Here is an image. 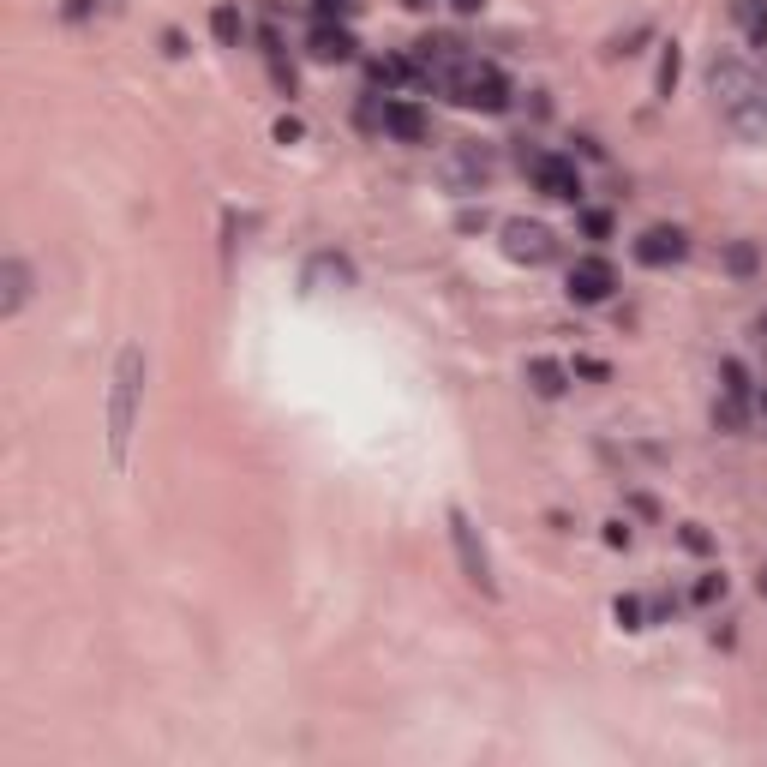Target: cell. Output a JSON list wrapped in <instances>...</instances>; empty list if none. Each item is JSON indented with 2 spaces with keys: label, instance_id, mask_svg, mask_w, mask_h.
Here are the masks:
<instances>
[{
  "label": "cell",
  "instance_id": "6",
  "mask_svg": "<svg viewBox=\"0 0 767 767\" xmlns=\"http://www.w3.org/2000/svg\"><path fill=\"white\" fill-rule=\"evenodd\" d=\"M708 90H714L720 108L732 114L738 102H750V96L762 90V72H756L750 60H738V54H714V66H708Z\"/></svg>",
  "mask_w": 767,
  "mask_h": 767
},
{
  "label": "cell",
  "instance_id": "5",
  "mask_svg": "<svg viewBox=\"0 0 767 767\" xmlns=\"http://www.w3.org/2000/svg\"><path fill=\"white\" fill-rule=\"evenodd\" d=\"M438 180L450 186V192H480L486 180H492V150L486 144H450L444 156H438Z\"/></svg>",
  "mask_w": 767,
  "mask_h": 767
},
{
  "label": "cell",
  "instance_id": "32",
  "mask_svg": "<svg viewBox=\"0 0 767 767\" xmlns=\"http://www.w3.org/2000/svg\"><path fill=\"white\" fill-rule=\"evenodd\" d=\"M630 540H636V534H630V522H606V546H612V552H624Z\"/></svg>",
  "mask_w": 767,
  "mask_h": 767
},
{
  "label": "cell",
  "instance_id": "15",
  "mask_svg": "<svg viewBox=\"0 0 767 767\" xmlns=\"http://www.w3.org/2000/svg\"><path fill=\"white\" fill-rule=\"evenodd\" d=\"M726 120H732V132H738V138H767V84L750 96V102H738Z\"/></svg>",
  "mask_w": 767,
  "mask_h": 767
},
{
  "label": "cell",
  "instance_id": "25",
  "mask_svg": "<svg viewBox=\"0 0 767 767\" xmlns=\"http://www.w3.org/2000/svg\"><path fill=\"white\" fill-rule=\"evenodd\" d=\"M570 378H594V384H606V378H612V366H606V360H594V354H576Z\"/></svg>",
  "mask_w": 767,
  "mask_h": 767
},
{
  "label": "cell",
  "instance_id": "2",
  "mask_svg": "<svg viewBox=\"0 0 767 767\" xmlns=\"http://www.w3.org/2000/svg\"><path fill=\"white\" fill-rule=\"evenodd\" d=\"M444 96L462 102V108H480V114H504L510 108V84H504V72L492 60H462Z\"/></svg>",
  "mask_w": 767,
  "mask_h": 767
},
{
  "label": "cell",
  "instance_id": "23",
  "mask_svg": "<svg viewBox=\"0 0 767 767\" xmlns=\"http://www.w3.org/2000/svg\"><path fill=\"white\" fill-rule=\"evenodd\" d=\"M354 12V0H312V24H342Z\"/></svg>",
  "mask_w": 767,
  "mask_h": 767
},
{
  "label": "cell",
  "instance_id": "13",
  "mask_svg": "<svg viewBox=\"0 0 767 767\" xmlns=\"http://www.w3.org/2000/svg\"><path fill=\"white\" fill-rule=\"evenodd\" d=\"M384 132H390L396 144H420V138H426V114H420L414 102H384Z\"/></svg>",
  "mask_w": 767,
  "mask_h": 767
},
{
  "label": "cell",
  "instance_id": "4",
  "mask_svg": "<svg viewBox=\"0 0 767 767\" xmlns=\"http://www.w3.org/2000/svg\"><path fill=\"white\" fill-rule=\"evenodd\" d=\"M450 540H456V564H462V576L486 594V600H498V576H492V558H486V546H480V528H474V516L456 504L450 510Z\"/></svg>",
  "mask_w": 767,
  "mask_h": 767
},
{
  "label": "cell",
  "instance_id": "22",
  "mask_svg": "<svg viewBox=\"0 0 767 767\" xmlns=\"http://www.w3.org/2000/svg\"><path fill=\"white\" fill-rule=\"evenodd\" d=\"M756 264H762V258H756L750 240H732V246H726V270H732V276H756Z\"/></svg>",
  "mask_w": 767,
  "mask_h": 767
},
{
  "label": "cell",
  "instance_id": "17",
  "mask_svg": "<svg viewBox=\"0 0 767 767\" xmlns=\"http://www.w3.org/2000/svg\"><path fill=\"white\" fill-rule=\"evenodd\" d=\"M732 24H738L756 48H767V0H732Z\"/></svg>",
  "mask_w": 767,
  "mask_h": 767
},
{
  "label": "cell",
  "instance_id": "35",
  "mask_svg": "<svg viewBox=\"0 0 767 767\" xmlns=\"http://www.w3.org/2000/svg\"><path fill=\"white\" fill-rule=\"evenodd\" d=\"M162 54L180 60V54H186V36H180V30H162Z\"/></svg>",
  "mask_w": 767,
  "mask_h": 767
},
{
  "label": "cell",
  "instance_id": "20",
  "mask_svg": "<svg viewBox=\"0 0 767 767\" xmlns=\"http://www.w3.org/2000/svg\"><path fill=\"white\" fill-rule=\"evenodd\" d=\"M678 78H684V54H678V42H666V54H660V78H654V90L672 102V90H678Z\"/></svg>",
  "mask_w": 767,
  "mask_h": 767
},
{
  "label": "cell",
  "instance_id": "12",
  "mask_svg": "<svg viewBox=\"0 0 767 767\" xmlns=\"http://www.w3.org/2000/svg\"><path fill=\"white\" fill-rule=\"evenodd\" d=\"M30 300V264L24 258H6L0 264V318H18Z\"/></svg>",
  "mask_w": 767,
  "mask_h": 767
},
{
  "label": "cell",
  "instance_id": "1",
  "mask_svg": "<svg viewBox=\"0 0 767 767\" xmlns=\"http://www.w3.org/2000/svg\"><path fill=\"white\" fill-rule=\"evenodd\" d=\"M138 396H144V348H120L114 360V384H108V462L126 468L132 450V426H138Z\"/></svg>",
  "mask_w": 767,
  "mask_h": 767
},
{
  "label": "cell",
  "instance_id": "7",
  "mask_svg": "<svg viewBox=\"0 0 767 767\" xmlns=\"http://www.w3.org/2000/svg\"><path fill=\"white\" fill-rule=\"evenodd\" d=\"M504 258H516V264H552L558 258V234L546 222H534V216H510L504 222Z\"/></svg>",
  "mask_w": 767,
  "mask_h": 767
},
{
  "label": "cell",
  "instance_id": "27",
  "mask_svg": "<svg viewBox=\"0 0 767 767\" xmlns=\"http://www.w3.org/2000/svg\"><path fill=\"white\" fill-rule=\"evenodd\" d=\"M678 540H684V552H696V558H708V552H714V540H708L696 522H684V528H678Z\"/></svg>",
  "mask_w": 767,
  "mask_h": 767
},
{
  "label": "cell",
  "instance_id": "16",
  "mask_svg": "<svg viewBox=\"0 0 767 767\" xmlns=\"http://www.w3.org/2000/svg\"><path fill=\"white\" fill-rule=\"evenodd\" d=\"M366 78H372V90H402V84H414V60H402V54L372 60V66H366Z\"/></svg>",
  "mask_w": 767,
  "mask_h": 767
},
{
  "label": "cell",
  "instance_id": "36",
  "mask_svg": "<svg viewBox=\"0 0 767 767\" xmlns=\"http://www.w3.org/2000/svg\"><path fill=\"white\" fill-rule=\"evenodd\" d=\"M630 510H636V516H660V504H654L648 492H636V498H630Z\"/></svg>",
  "mask_w": 767,
  "mask_h": 767
},
{
  "label": "cell",
  "instance_id": "14",
  "mask_svg": "<svg viewBox=\"0 0 767 767\" xmlns=\"http://www.w3.org/2000/svg\"><path fill=\"white\" fill-rule=\"evenodd\" d=\"M528 384H534V396H546V402H558L564 390H570V366H558V360H528Z\"/></svg>",
  "mask_w": 767,
  "mask_h": 767
},
{
  "label": "cell",
  "instance_id": "10",
  "mask_svg": "<svg viewBox=\"0 0 767 767\" xmlns=\"http://www.w3.org/2000/svg\"><path fill=\"white\" fill-rule=\"evenodd\" d=\"M300 282H306V294H342V288H354V264L342 252H312Z\"/></svg>",
  "mask_w": 767,
  "mask_h": 767
},
{
  "label": "cell",
  "instance_id": "34",
  "mask_svg": "<svg viewBox=\"0 0 767 767\" xmlns=\"http://www.w3.org/2000/svg\"><path fill=\"white\" fill-rule=\"evenodd\" d=\"M60 12H66V24H84V18H90V12H96V0H66V6H60Z\"/></svg>",
  "mask_w": 767,
  "mask_h": 767
},
{
  "label": "cell",
  "instance_id": "40",
  "mask_svg": "<svg viewBox=\"0 0 767 767\" xmlns=\"http://www.w3.org/2000/svg\"><path fill=\"white\" fill-rule=\"evenodd\" d=\"M762 414H767V396H762Z\"/></svg>",
  "mask_w": 767,
  "mask_h": 767
},
{
  "label": "cell",
  "instance_id": "19",
  "mask_svg": "<svg viewBox=\"0 0 767 767\" xmlns=\"http://www.w3.org/2000/svg\"><path fill=\"white\" fill-rule=\"evenodd\" d=\"M714 426H720V432H744V426H750V402H744L738 390H726V396L714 402Z\"/></svg>",
  "mask_w": 767,
  "mask_h": 767
},
{
  "label": "cell",
  "instance_id": "37",
  "mask_svg": "<svg viewBox=\"0 0 767 767\" xmlns=\"http://www.w3.org/2000/svg\"><path fill=\"white\" fill-rule=\"evenodd\" d=\"M450 6H456V12H462V18H474V12H480V6H486V0H450Z\"/></svg>",
  "mask_w": 767,
  "mask_h": 767
},
{
  "label": "cell",
  "instance_id": "38",
  "mask_svg": "<svg viewBox=\"0 0 767 767\" xmlns=\"http://www.w3.org/2000/svg\"><path fill=\"white\" fill-rule=\"evenodd\" d=\"M402 6H408V12H426V6H432V0H402Z\"/></svg>",
  "mask_w": 767,
  "mask_h": 767
},
{
  "label": "cell",
  "instance_id": "9",
  "mask_svg": "<svg viewBox=\"0 0 767 767\" xmlns=\"http://www.w3.org/2000/svg\"><path fill=\"white\" fill-rule=\"evenodd\" d=\"M690 252V234L684 228H672V222H654L642 240H636V258L648 264V270H666V264H678Z\"/></svg>",
  "mask_w": 767,
  "mask_h": 767
},
{
  "label": "cell",
  "instance_id": "3",
  "mask_svg": "<svg viewBox=\"0 0 767 767\" xmlns=\"http://www.w3.org/2000/svg\"><path fill=\"white\" fill-rule=\"evenodd\" d=\"M516 162H522V174H528L546 198H558V204H576V198H582V174H576V162H570V156H546V150L522 144V150H516Z\"/></svg>",
  "mask_w": 767,
  "mask_h": 767
},
{
  "label": "cell",
  "instance_id": "28",
  "mask_svg": "<svg viewBox=\"0 0 767 767\" xmlns=\"http://www.w3.org/2000/svg\"><path fill=\"white\" fill-rule=\"evenodd\" d=\"M270 84H276L282 96H294V66H288L282 54H270Z\"/></svg>",
  "mask_w": 767,
  "mask_h": 767
},
{
  "label": "cell",
  "instance_id": "24",
  "mask_svg": "<svg viewBox=\"0 0 767 767\" xmlns=\"http://www.w3.org/2000/svg\"><path fill=\"white\" fill-rule=\"evenodd\" d=\"M582 234L588 240H612V210H582Z\"/></svg>",
  "mask_w": 767,
  "mask_h": 767
},
{
  "label": "cell",
  "instance_id": "29",
  "mask_svg": "<svg viewBox=\"0 0 767 767\" xmlns=\"http://www.w3.org/2000/svg\"><path fill=\"white\" fill-rule=\"evenodd\" d=\"M720 594H726V576H702L696 582V606H714Z\"/></svg>",
  "mask_w": 767,
  "mask_h": 767
},
{
  "label": "cell",
  "instance_id": "41",
  "mask_svg": "<svg viewBox=\"0 0 767 767\" xmlns=\"http://www.w3.org/2000/svg\"><path fill=\"white\" fill-rule=\"evenodd\" d=\"M762 84H767V78H762Z\"/></svg>",
  "mask_w": 767,
  "mask_h": 767
},
{
  "label": "cell",
  "instance_id": "33",
  "mask_svg": "<svg viewBox=\"0 0 767 767\" xmlns=\"http://www.w3.org/2000/svg\"><path fill=\"white\" fill-rule=\"evenodd\" d=\"M486 222H492V216H486V210H462V216H456V228H462V234H480V228H486Z\"/></svg>",
  "mask_w": 767,
  "mask_h": 767
},
{
  "label": "cell",
  "instance_id": "31",
  "mask_svg": "<svg viewBox=\"0 0 767 767\" xmlns=\"http://www.w3.org/2000/svg\"><path fill=\"white\" fill-rule=\"evenodd\" d=\"M672 612H678V600H672V594L648 600V624H672Z\"/></svg>",
  "mask_w": 767,
  "mask_h": 767
},
{
  "label": "cell",
  "instance_id": "11",
  "mask_svg": "<svg viewBox=\"0 0 767 767\" xmlns=\"http://www.w3.org/2000/svg\"><path fill=\"white\" fill-rule=\"evenodd\" d=\"M354 30L348 24H312V36H306V54L318 60V66H342V60H354Z\"/></svg>",
  "mask_w": 767,
  "mask_h": 767
},
{
  "label": "cell",
  "instance_id": "18",
  "mask_svg": "<svg viewBox=\"0 0 767 767\" xmlns=\"http://www.w3.org/2000/svg\"><path fill=\"white\" fill-rule=\"evenodd\" d=\"M210 36H216L222 48H240V42H246V18H240V6H216V12H210Z\"/></svg>",
  "mask_w": 767,
  "mask_h": 767
},
{
  "label": "cell",
  "instance_id": "8",
  "mask_svg": "<svg viewBox=\"0 0 767 767\" xmlns=\"http://www.w3.org/2000/svg\"><path fill=\"white\" fill-rule=\"evenodd\" d=\"M612 288H618V270L606 258H576L570 264V300L576 306H600V300H612Z\"/></svg>",
  "mask_w": 767,
  "mask_h": 767
},
{
  "label": "cell",
  "instance_id": "26",
  "mask_svg": "<svg viewBox=\"0 0 767 767\" xmlns=\"http://www.w3.org/2000/svg\"><path fill=\"white\" fill-rule=\"evenodd\" d=\"M720 378H726V390L750 396V372H744V360H720Z\"/></svg>",
  "mask_w": 767,
  "mask_h": 767
},
{
  "label": "cell",
  "instance_id": "30",
  "mask_svg": "<svg viewBox=\"0 0 767 767\" xmlns=\"http://www.w3.org/2000/svg\"><path fill=\"white\" fill-rule=\"evenodd\" d=\"M300 138H306V126H300L294 114H282V120H276V144H300Z\"/></svg>",
  "mask_w": 767,
  "mask_h": 767
},
{
  "label": "cell",
  "instance_id": "21",
  "mask_svg": "<svg viewBox=\"0 0 767 767\" xmlns=\"http://www.w3.org/2000/svg\"><path fill=\"white\" fill-rule=\"evenodd\" d=\"M612 618H618L624 630H648V606H642L636 594H618V600H612Z\"/></svg>",
  "mask_w": 767,
  "mask_h": 767
},
{
  "label": "cell",
  "instance_id": "39",
  "mask_svg": "<svg viewBox=\"0 0 767 767\" xmlns=\"http://www.w3.org/2000/svg\"><path fill=\"white\" fill-rule=\"evenodd\" d=\"M756 582H762V594H767V570H762V576H756Z\"/></svg>",
  "mask_w": 767,
  "mask_h": 767
}]
</instances>
